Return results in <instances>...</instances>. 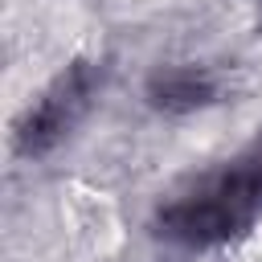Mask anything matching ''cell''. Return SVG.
Returning <instances> with one entry per match:
<instances>
[{"label":"cell","mask_w":262,"mask_h":262,"mask_svg":"<svg viewBox=\"0 0 262 262\" xmlns=\"http://www.w3.org/2000/svg\"><path fill=\"white\" fill-rule=\"evenodd\" d=\"M147 98L160 111H196L205 102H213V82L205 74H196L192 66L184 70H164L147 82Z\"/></svg>","instance_id":"3"},{"label":"cell","mask_w":262,"mask_h":262,"mask_svg":"<svg viewBox=\"0 0 262 262\" xmlns=\"http://www.w3.org/2000/svg\"><path fill=\"white\" fill-rule=\"evenodd\" d=\"M258 196H262V168H233L209 180L201 192L168 205L160 213V225L168 237H180V242H213L233 233Z\"/></svg>","instance_id":"1"},{"label":"cell","mask_w":262,"mask_h":262,"mask_svg":"<svg viewBox=\"0 0 262 262\" xmlns=\"http://www.w3.org/2000/svg\"><path fill=\"white\" fill-rule=\"evenodd\" d=\"M86 98H90V66L78 61V66H74L70 74H61V78L53 82V90L16 123V147H20L25 156H37V151L53 147V143L66 135V127L82 115Z\"/></svg>","instance_id":"2"}]
</instances>
